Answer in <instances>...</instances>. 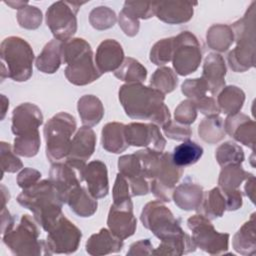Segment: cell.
Wrapping results in <instances>:
<instances>
[{
    "label": "cell",
    "instance_id": "17",
    "mask_svg": "<svg viewBox=\"0 0 256 256\" xmlns=\"http://www.w3.org/2000/svg\"><path fill=\"white\" fill-rule=\"evenodd\" d=\"M43 124V115L40 108L33 103H22L14 108L12 113L11 130L15 136L30 135L39 132Z\"/></svg>",
    "mask_w": 256,
    "mask_h": 256
},
{
    "label": "cell",
    "instance_id": "47",
    "mask_svg": "<svg viewBox=\"0 0 256 256\" xmlns=\"http://www.w3.org/2000/svg\"><path fill=\"white\" fill-rule=\"evenodd\" d=\"M17 21L22 28L29 30L37 29L42 22V12L36 6L27 4L18 10Z\"/></svg>",
    "mask_w": 256,
    "mask_h": 256
},
{
    "label": "cell",
    "instance_id": "23",
    "mask_svg": "<svg viewBox=\"0 0 256 256\" xmlns=\"http://www.w3.org/2000/svg\"><path fill=\"white\" fill-rule=\"evenodd\" d=\"M196 3L187 1L154 2L155 16L168 24H182L193 17V7Z\"/></svg>",
    "mask_w": 256,
    "mask_h": 256
},
{
    "label": "cell",
    "instance_id": "37",
    "mask_svg": "<svg viewBox=\"0 0 256 256\" xmlns=\"http://www.w3.org/2000/svg\"><path fill=\"white\" fill-rule=\"evenodd\" d=\"M114 76L126 84L142 83L146 80L147 70L136 59L126 57L121 66L114 72Z\"/></svg>",
    "mask_w": 256,
    "mask_h": 256
},
{
    "label": "cell",
    "instance_id": "55",
    "mask_svg": "<svg viewBox=\"0 0 256 256\" xmlns=\"http://www.w3.org/2000/svg\"><path fill=\"white\" fill-rule=\"evenodd\" d=\"M196 109L199 110L202 114L211 116V115H218L220 113L219 106L217 104V101L213 97L205 96L201 98L200 100L195 102Z\"/></svg>",
    "mask_w": 256,
    "mask_h": 256
},
{
    "label": "cell",
    "instance_id": "20",
    "mask_svg": "<svg viewBox=\"0 0 256 256\" xmlns=\"http://www.w3.org/2000/svg\"><path fill=\"white\" fill-rule=\"evenodd\" d=\"M255 121L243 113L228 115L224 121L225 132L236 141L255 150Z\"/></svg>",
    "mask_w": 256,
    "mask_h": 256
},
{
    "label": "cell",
    "instance_id": "32",
    "mask_svg": "<svg viewBox=\"0 0 256 256\" xmlns=\"http://www.w3.org/2000/svg\"><path fill=\"white\" fill-rule=\"evenodd\" d=\"M77 110L83 126L93 127L103 118L104 107L99 98L94 95H84L77 103Z\"/></svg>",
    "mask_w": 256,
    "mask_h": 256
},
{
    "label": "cell",
    "instance_id": "58",
    "mask_svg": "<svg viewBox=\"0 0 256 256\" xmlns=\"http://www.w3.org/2000/svg\"><path fill=\"white\" fill-rule=\"evenodd\" d=\"M15 224L14 218L10 214V212L6 209V207L1 208V234L10 230Z\"/></svg>",
    "mask_w": 256,
    "mask_h": 256
},
{
    "label": "cell",
    "instance_id": "46",
    "mask_svg": "<svg viewBox=\"0 0 256 256\" xmlns=\"http://www.w3.org/2000/svg\"><path fill=\"white\" fill-rule=\"evenodd\" d=\"M0 152V162H1V178L5 172L15 173L16 171L23 168V163L17 157L11 145L7 142L2 141Z\"/></svg>",
    "mask_w": 256,
    "mask_h": 256
},
{
    "label": "cell",
    "instance_id": "29",
    "mask_svg": "<svg viewBox=\"0 0 256 256\" xmlns=\"http://www.w3.org/2000/svg\"><path fill=\"white\" fill-rule=\"evenodd\" d=\"M62 42L56 39L49 41L36 58V67L46 74L55 73L62 64Z\"/></svg>",
    "mask_w": 256,
    "mask_h": 256
},
{
    "label": "cell",
    "instance_id": "11",
    "mask_svg": "<svg viewBox=\"0 0 256 256\" xmlns=\"http://www.w3.org/2000/svg\"><path fill=\"white\" fill-rule=\"evenodd\" d=\"M202 60V49L198 39L189 31H183L174 37L172 57L175 72L181 76L195 72Z\"/></svg>",
    "mask_w": 256,
    "mask_h": 256
},
{
    "label": "cell",
    "instance_id": "13",
    "mask_svg": "<svg viewBox=\"0 0 256 256\" xmlns=\"http://www.w3.org/2000/svg\"><path fill=\"white\" fill-rule=\"evenodd\" d=\"M126 140L129 145L151 148L163 152L166 140L159 127L153 123L132 122L125 125Z\"/></svg>",
    "mask_w": 256,
    "mask_h": 256
},
{
    "label": "cell",
    "instance_id": "25",
    "mask_svg": "<svg viewBox=\"0 0 256 256\" xmlns=\"http://www.w3.org/2000/svg\"><path fill=\"white\" fill-rule=\"evenodd\" d=\"M123 240L115 236L109 229L102 228L89 237L86 242V252L93 256L117 253L123 248Z\"/></svg>",
    "mask_w": 256,
    "mask_h": 256
},
{
    "label": "cell",
    "instance_id": "3",
    "mask_svg": "<svg viewBox=\"0 0 256 256\" xmlns=\"http://www.w3.org/2000/svg\"><path fill=\"white\" fill-rule=\"evenodd\" d=\"M1 80L6 77L16 81H27L33 73L34 52L30 44L17 36H10L1 42Z\"/></svg>",
    "mask_w": 256,
    "mask_h": 256
},
{
    "label": "cell",
    "instance_id": "59",
    "mask_svg": "<svg viewBox=\"0 0 256 256\" xmlns=\"http://www.w3.org/2000/svg\"><path fill=\"white\" fill-rule=\"evenodd\" d=\"M245 181H246V184H245L246 195L254 203V193H255V177H254V175Z\"/></svg>",
    "mask_w": 256,
    "mask_h": 256
},
{
    "label": "cell",
    "instance_id": "19",
    "mask_svg": "<svg viewBox=\"0 0 256 256\" xmlns=\"http://www.w3.org/2000/svg\"><path fill=\"white\" fill-rule=\"evenodd\" d=\"M49 180L58 191L63 203L72 191L80 186L81 174L67 162H55L49 171Z\"/></svg>",
    "mask_w": 256,
    "mask_h": 256
},
{
    "label": "cell",
    "instance_id": "35",
    "mask_svg": "<svg viewBox=\"0 0 256 256\" xmlns=\"http://www.w3.org/2000/svg\"><path fill=\"white\" fill-rule=\"evenodd\" d=\"M206 41L211 49L217 52H225L234 42L232 28L226 24L212 25L207 31Z\"/></svg>",
    "mask_w": 256,
    "mask_h": 256
},
{
    "label": "cell",
    "instance_id": "24",
    "mask_svg": "<svg viewBox=\"0 0 256 256\" xmlns=\"http://www.w3.org/2000/svg\"><path fill=\"white\" fill-rule=\"evenodd\" d=\"M124 51L121 44L114 39H106L97 47L95 64L101 74L115 72L124 61Z\"/></svg>",
    "mask_w": 256,
    "mask_h": 256
},
{
    "label": "cell",
    "instance_id": "16",
    "mask_svg": "<svg viewBox=\"0 0 256 256\" xmlns=\"http://www.w3.org/2000/svg\"><path fill=\"white\" fill-rule=\"evenodd\" d=\"M64 73L67 80L77 86L90 84L102 75L93 59L92 49H89L70 60L66 64Z\"/></svg>",
    "mask_w": 256,
    "mask_h": 256
},
{
    "label": "cell",
    "instance_id": "38",
    "mask_svg": "<svg viewBox=\"0 0 256 256\" xmlns=\"http://www.w3.org/2000/svg\"><path fill=\"white\" fill-rule=\"evenodd\" d=\"M202 155L203 148L200 145L194 141L186 140L173 149L172 159L177 166L184 168L198 162Z\"/></svg>",
    "mask_w": 256,
    "mask_h": 256
},
{
    "label": "cell",
    "instance_id": "18",
    "mask_svg": "<svg viewBox=\"0 0 256 256\" xmlns=\"http://www.w3.org/2000/svg\"><path fill=\"white\" fill-rule=\"evenodd\" d=\"M118 169L119 173L127 179L132 196L146 195L150 191V183L144 177L135 153L121 156L118 159Z\"/></svg>",
    "mask_w": 256,
    "mask_h": 256
},
{
    "label": "cell",
    "instance_id": "56",
    "mask_svg": "<svg viewBox=\"0 0 256 256\" xmlns=\"http://www.w3.org/2000/svg\"><path fill=\"white\" fill-rule=\"evenodd\" d=\"M222 190V189H221ZM226 199V210L227 211H235L241 208L243 199L242 192L239 189L234 190H222Z\"/></svg>",
    "mask_w": 256,
    "mask_h": 256
},
{
    "label": "cell",
    "instance_id": "61",
    "mask_svg": "<svg viewBox=\"0 0 256 256\" xmlns=\"http://www.w3.org/2000/svg\"><path fill=\"white\" fill-rule=\"evenodd\" d=\"M1 100H2V116H1V119L3 120L4 117H5V113H6V107H9V100L4 95H1Z\"/></svg>",
    "mask_w": 256,
    "mask_h": 256
},
{
    "label": "cell",
    "instance_id": "1",
    "mask_svg": "<svg viewBox=\"0 0 256 256\" xmlns=\"http://www.w3.org/2000/svg\"><path fill=\"white\" fill-rule=\"evenodd\" d=\"M118 95L126 115L132 119L149 120L161 128L171 120L164 94L152 87L142 83L124 84Z\"/></svg>",
    "mask_w": 256,
    "mask_h": 256
},
{
    "label": "cell",
    "instance_id": "40",
    "mask_svg": "<svg viewBox=\"0 0 256 256\" xmlns=\"http://www.w3.org/2000/svg\"><path fill=\"white\" fill-rule=\"evenodd\" d=\"M215 158L221 167L241 164L244 161L243 149L232 141H227L217 147Z\"/></svg>",
    "mask_w": 256,
    "mask_h": 256
},
{
    "label": "cell",
    "instance_id": "39",
    "mask_svg": "<svg viewBox=\"0 0 256 256\" xmlns=\"http://www.w3.org/2000/svg\"><path fill=\"white\" fill-rule=\"evenodd\" d=\"M251 176H253V174L245 171L241 164H234L222 167L218 179L219 188L222 190L238 189L241 183L250 178Z\"/></svg>",
    "mask_w": 256,
    "mask_h": 256
},
{
    "label": "cell",
    "instance_id": "49",
    "mask_svg": "<svg viewBox=\"0 0 256 256\" xmlns=\"http://www.w3.org/2000/svg\"><path fill=\"white\" fill-rule=\"evenodd\" d=\"M182 93L194 103L206 96L207 87L201 78L187 79L181 86Z\"/></svg>",
    "mask_w": 256,
    "mask_h": 256
},
{
    "label": "cell",
    "instance_id": "4",
    "mask_svg": "<svg viewBox=\"0 0 256 256\" xmlns=\"http://www.w3.org/2000/svg\"><path fill=\"white\" fill-rule=\"evenodd\" d=\"M255 2L245 15L230 27L236 47L228 54V63L234 72H244L255 66Z\"/></svg>",
    "mask_w": 256,
    "mask_h": 256
},
{
    "label": "cell",
    "instance_id": "44",
    "mask_svg": "<svg viewBox=\"0 0 256 256\" xmlns=\"http://www.w3.org/2000/svg\"><path fill=\"white\" fill-rule=\"evenodd\" d=\"M40 144L41 140L39 132L30 135L16 136L14 139L13 150L17 155L23 157H33L38 153Z\"/></svg>",
    "mask_w": 256,
    "mask_h": 256
},
{
    "label": "cell",
    "instance_id": "27",
    "mask_svg": "<svg viewBox=\"0 0 256 256\" xmlns=\"http://www.w3.org/2000/svg\"><path fill=\"white\" fill-rule=\"evenodd\" d=\"M102 147L110 153H121L129 144L126 140L125 125L119 122L107 123L101 132Z\"/></svg>",
    "mask_w": 256,
    "mask_h": 256
},
{
    "label": "cell",
    "instance_id": "8",
    "mask_svg": "<svg viewBox=\"0 0 256 256\" xmlns=\"http://www.w3.org/2000/svg\"><path fill=\"white\" fill-rule=\"evenodd\" d=\"M187 226L192 231L191 238L196 247L210 255L227 252L229 234L216 231L210 219L198 213L188 218Z\"/></svg>",
    "mask_w": 256,
    "mask_h": 256
},
{
    "label": "cell",
    "instance_id": "41",
    "mask_svg": "<svg viewBox=\"0 0 256 256\" xmlns=\"http://www.w3.org/2000/svg\"><path fill=\"white\" fill-rule=\"evenodd\" d=\"M178 84L176 73L169 67H160L151 76L150 85L164 95L175 90Z\"/></svg>",
    "mask_w": 256,
    "mask_h": 256
},
{
    "label": "cell",
    "instance_id": "43",
    "mask_svg": "<svg viewBox=\"0 0 256 256\" xmlns=\"http://www.w3.org/2000/svg\"><path fill=\"white\" fill-rule=\"evenodd\" d=\"M174 52V37L164 38L157 41L150 50V61L155 65L162 66L172 61Z\"/></svg>",
    "mask_w": 256,
    "mask_h": 256
},
{
    "label": "cell",
    "instance_id": "60",
    "mask_svg": "<svg viewBox=\"0 0 256 256\" xmlns=\"http://www.w3.org/2000/svg\"><path fill=\"white\" fill-rule=\"evenodd\" d=\"M7 5H9V6H11L12 8H14V9H21L22 7H24V6H26L27 4H28V2L27 1H25V2H23V1H18V2H13V1H8V2H5Z\"/></svg>",
    "mask_w": 256,
    "mask_h": 256
},
{
    "label": "cell",
    "instance_id": "30",
    "mask_svg": "<svg viewBox=\"0 0 256 256\" xmlns=\"http://www.w3.org/2000/svg\"><path fill=\"white\" fill-rule=\"evenodd\" d=\"M196 246L192 238L185 233L166 238L161 240L158 248L154 249L153 255H168V256H180L194 252Z\"/></svg>",
    "mask_w": 256,
    "mask_h": 256
},
{
    "label": "cell",
    "instance_id": "50",
    "mask_svg": "<svg viewBox=\"0 0 256 256\" xmlns=\"http://www.w3.org/2000/svg\"><path fill=\"white\" fill-rule=\"evenodd\" d=\"M175 121L190 125L197 118V109L195 103L189 99L183 100L176 108H175Z\"/></svg>",
    "mask_w": 256,
    "mask_h": 256
},
{
    "label": "cell",
    "instance_id": "21",
    "mask_svg": "<svg viewBox=\"0 0 256 256\" xmlns=\"http://www.w3.org/2000/svg\"><path fill=\"white\" fill-rule=\"evenodd\" d=\"M81 179L87 183V188L96 199L104 198L109 192L108 171L104 162L93 160L85 165Z\"/></svg>",
    "mask_w": 256,
    "mask_h": 256
},
{
    "label": "cell",
    "instance_id": "7",
    "mask_svg": "<svg viewBox=\"0 0 256 256\" xmlns=\"http://www.w3.org/2000/svg\"><path fill=\"white\" fill-rule=\"evenodd\" d=\"M143 226L150 230L158 239L163 240L179 234L184 230L180 226V220L161 202L154 200L148 202L140 215Z\"/></svg>",
    "mask_w": 256,
    "mask_h": 256
},
{
    "label": "cell",
    "instance_id": "51",
    "mask_svg": "<svg viewBox=\"0 0 256 256\" xmlns=\"http://www.w3.org/2000/svg\"><path fill=\"white\" fill-rule=\"evenodd\" d=\"M165 136L177 141H186L192 136V130L189 125L170 120L165 126L162 127Z\"/></svg>",
    "mask_w": 256,
    "mask_h": 256
},
{
    "label": "cell",
    "instance_id": "5",
    "mask_svg": "<svg viewBox=\"0 0 256 256\" xmlns=\"http://www.w3.org/2000/svg\"><path fill=\"white\" fill-rule=\"evenodd\" d=\"M35 218L22 215L20 222L2 234L4 244L17 256L45 255V240H39L40 230Z\"/></svg>",
    "mask_w": 256,
    "mask_h": 256
},
{
    "label": "cell",
    "instance_id": "34",
    "mask_svg": "<svg viewBox=\"0 0 256 256\" xmlns=\"http://www.w3.org/2000/svg\"><path fill=\"white\" fill-rule=\"evenodd\" d=\"M217 95V104L220 112L227 115H233L238 113L243 107L245 93L237 86H226Z\"/></svg>",
    "mask_w": 256,
    "mask_h": 256
},
{
    "label": "cell",
    "instance_id": "48",
    "mask_svg": "<svg viewBox=\"0 0 256 256\" xmlns=\"http://www.w3.org/2000/svg\"><path fill=\"white\" fill-rule=\"evenodd\" d=\"M122 11L137 20L149 19L155 15L154 2L126 1Z\"/></svg>",
    "mask_w": 256,
    "mask_h": 256
},
{
    "label": "cell",
    "instance_id": "31",
    "mask_svg": "<svg viewBox=\"0 0 256 256\" xmlns=\"http://www.w3.org/2000/svg\"><path fill=\"white\" fill-rule=\"evenodd\" d=\"M254 216L255 214H252L251 218L241 226L233 237V248L241 255L251 256L256 252V229Z\"/></svg>",
    "mask_w": 256,
    "mask_h": 256
},
{
    "label": "cell",
    "instance_id": "9",
    "mask_svg": "<svg viewBox=\"0 0 256 256\" xmlns=\"http://www.w3.org/2000/svg\"><path fill=\"white\" fill-rule=\"evenodd\" d=\"M84 2L57 1L46 11V24L52 32L54 39L67 41L77 31V12Z\"/></svg>",
    "mask_w": 256,
    "mask_h": 256
},
{
    "label": "cell",
    "instance_id": "6",
    "mask_svg": "<svg viewBox=\"0 0 256 256\" xmlns=\"http://www.w3.org/2000/svg\"><path fill=\"white\" fill-rule=\"evenodd\" d=\"M75 130V118L67 112H59L47 121L43 132L46 141V156L50 162L55 163L67 158L71 137Z\"/></svg>",
    "mask_w": 256,
    "mask_h": 256
},
{
    "label": "cell",
    "instance_id": "28",
    "mask_svg": "<svg viewBox=\"0 0 256 256\" xmlns=\"http://www.w3.org/2000/svg\"><path fill=\"white\" fill-rule=\"evenodd\" d=\"M66 204L80 217L92 216L98 207L97 199L91 195L89 190L81 185L77 187L66 199Z\"/></svg>",
    "mask_w": 256,
    "mask_h": 256
},
{
    "label": "cell",
    "instance_id": "36",
    "mask_svg": "<svg viewBox=\"0 0 256 256\" xmlns=\"http://www.w3.org/2000/svg\"><path fill=\"white\" fill-rule=\"evenodd\" d=\"M200 138L208 144H216L225 137L224 121L219 115H211L204 118L198 126Z\"/></svg>",
    "mask_w": 256,
    "mask_h": 256
},
{
    "label": "cell",
    "instance_id": "33",
    "mask_svg": "<svg viewBox=\"0 0 256 256\" xmlns=\"http://www.w3.org/2000/svg\"><path fill=\"white\" fill-rule=\"evenodd\" d=\"M196 211L208 219L221 217L226 211V199L222 190L215 187L210 191L203 192L201 203Z\"/></svg>",
    "mask_w": 256,
    "mask_h": 256
},
{
    "label": "cell",
    "instance_id": "2",
    "mask_svg": "<svg viewBox=\"0 0 256 256\" xmlns=\"http://www.w3.org/2000/svg\"><path fill=\"white\" fill-rule=\"evenodd\" d=\"M17 202L33 213L37 223L46 232L63 215V201L49 179L23 189L17 197Z\"/></svg>",
    "mask_w": 256,
    "mask_h": 256
},
{
    "label": "cell",
    "instance_id": "45",
    "mask_svg": "<svg viewBox=\"0 0 256 256\" xmlns=\"http://www.w3.org/2000/svg\"><path fill=\"white\" fill-rule=\"evenodd\" d=\"M116 20L115 12L106 6L96 7L89 14V22L97 30H106L113 27Z\"/></svg>",
    "mask_w": 256,
    "mask_h": 256
},
{
    "label": "cell",
    "instance_id": "15",
    "mask_svg": "<svg viewBox=\"0 0 256 256\" xmlns=\"http://www.w3.org/2000/svg\"><path fill=\"white\" fill-rule=\"evenodd\" d=\"M107 225L109 230L122 240L135 233L137 220L133 214V203L131 199L113 203L111 205L108 213Z\"/></svg>",
    "mask_w": 256,
    "mask_h": 256
},
{
    "label": "cell",
    "instance_id": "53",
    "mask_svg": "<svg viewBox=\"0 0 256 256\" xmlns=\"http://www.w3.org/2000/svg\"><path fill=\"white\" fill-rule=\"evenodd\" d=\"M41 178V173L33 168H24L21 170V172L17 176V184L20 188L26 189L33 185H35L37 182H39Z\"/></svg>",
    "mask_w": 256,
    "mask_h": 256
},
{
    "label": "cell",
    "instance_id": "52",
    "mask_svg": "<svg viewBox=\"0 0 256 256\" xmlns=\"http://www.w3.org/2000/svg\"><path fill=\"white\" fill-rule=\"evenodd\" d=\"M112 195H113V203L129 200L132 197L129 183L127 179L120 173H118L116 176Z\"/></svg>",
    "mask_w": 256,
    "mask_h": 256
},
{
    "label": "cell",
    "instance_id": "54",
    "mask_svg": "<svg viewBox=\"0 0 256 256\" xmlns=\"http://www.w3.org/2000/svg\"><path fill=\"white\" fill-rule=\"evenodd\" d=\"M118 22H119V26L120 28L123 30V32L130 37L135 36L138 31H139V27H140V23L139 20L129 16L128 14H126L125 12H123L121 10V12L119 13V18H118Z\"/></svg>",
    "mask_w": 256,
    "mask_h": 256
},
{
    "label": "cell",
    "instance_id": "57",
    "mask_svg": "<svg viewBox=\"0 0 256 256\" xmlns=\"http://www.w3.org/2000/svg\"><path fill=\"white\" fill-rule=\"evenodd\" d=\"M153 245L149 239H142L130 245L127 255H152Z\"/></svg>",
    "mask_w": 256,
    "mask_h": 256
},
{
    "label": "cell",
    "instance_id": "12",
    "mask_svg": "<svg viewBox=\"0 0 256 256\" xmlns=\"http://www.w3.org/2000/svg\"><path fill=\"white\" fill-rule=\"evenodd\" d=\"M183 172L184 168L174 163L171 153L162 152L158 173L150 181V191L159 200L170 202L175 185L180 180Z\"/></svg>",
    "mask_w": 256,
    "mask_h": 256
},
{
    "label": "cell",
    "instance_id": "22",
    "mask_svg": "<svg viewBox=\"0 0 256 256\" xmlns=\"http://www.w3.org/2000/svg\"><path fill=\"white\" fill-rule=\"evenodd\" d=\"M225 75L226 64L223 57L218 53L208 54L203 64L201 79L213 96L225 87Z\"/></svg>",
    "mask_w": 256,
    "mask_h": 256
},
{
    "label": "cell",
    "instance_id": "10",
    "mask_svg": "<svg viewBox=\"0 0 256 256\" xmlns=\"http://www.w3.org/2000/svg\"><path fill=\"white\" fill-rule=\"evenodd\" d=\"M47 232L45 255L72 254L78 249L82 238L81 230L64 215Z\"/></svg>",
    "mask_w": 256,
    "mask_h": 256
},
{
    "label": "cell",
    "instance_id": "42",
    "mask_svg": "<svg viewBox=\"0 0 256 256\" xmlns=\"http://www.w3.org/2000/svg\"><path fill=\"white\" fill-rule=\"evenodd\" d=\"M161 154L162 152L151 148H145L135 152V155L140 161L142 173L147 180L151 181L157 175L161 164Z\"/></svg>",
    "mask_w": 256,
    "mask_h": 256
},
{
    "label": "cell",
    "instance_id": "26",
    "mask_svg": "<svg viewBox=\"0 0 256 256\" xmlns=\"http://www.w3.org/2000/svg\"><path fill=\"white\" fill-rule=\"evenodd\" d=\"M203 188L197 183L186 178L181 184L174 188L172 198L175 204L182 210H196L202 200Z\"/></svg>",
    "mask_w": 256,
    "mask_h": 256
},
{
    "label": "cell",
    "instance_id": "62",
    "mask_svg": "<svg viewBox=\"0 0 256 256\" xmlns=\"http://www.w3.org/2000/svg\"><path fill=\"white\" fill-rule=\"evenodd\" d=\"M1 190H2V206H1L2 208V207H5L6 202L9 201V191H7L3 185H1Z\"/></svg>",
    "mask_w": 256,
    "mask_h": 256
},
{
    "label": "cell",
    "instance_id": "14",
    "mask_svg": "<svg viewBox=\"0 0 256 256\" xmlns=\"http://www.w3.org/2000/svg\"><path fill=\"white\" fill-rule=\"evenodd\" d=\"M96 146V134L91 127L82 126L74 135L66 162L80 174Z\"/></svg>",
    "mask_w": 256,
    "mask_h": 256
}]
</instances>
